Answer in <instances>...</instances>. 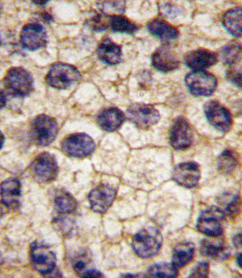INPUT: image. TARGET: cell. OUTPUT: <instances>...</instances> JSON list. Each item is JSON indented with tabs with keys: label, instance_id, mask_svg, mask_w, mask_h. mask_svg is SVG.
<instances>
[{
	"label": "cell",
	"instance_id": "cell-26",
	"mask_svg": "<svg viewBox=\"0 0 242 278\" xmlns=\"http://www.w3.org/2000/svg\"><path fill=\"white\" fill-rule=\"evenodd\" d=\"M220 56L223 63L229 67L241 64L242 60L241 43L233 41L226 43L221 48Z\"/></svg>",
	"mask_w": 242,
	"mask_h": 278
},
{
	"label": "cell",
	"instance_id": "cell-14",
	"mask_svg": "<svg viewBox=\"0 0 242 278\" xmlns=\"http://www.w3.org/2000/svg\"><path fill=\"white\" fill-rule=\"evenodd\" d=\"M116 195V191L108 185L101 184L97 186L88 196L91 209L98 213L105 212L112 205Z\"/></svg>",
	"mask_w": 242,
	"mask_h": 278
},
{
	"label": "cell",
	"instance_id": "cell-1",
	"mask_svg": "<svg viewBox=\"0 0 242 278\" xmlns=\"http://www.w3.org/2000/svg\"><path fill=\"white\" fill-rule=\"evenodd\" d=\"M162 241V236L159 230L149 227L140 230L134 235L132 245L136 255L142 258H148L158 252Z\"/></svg>",
	"mask_w": 242,
	"mask_h": 278
},
{
	"label": "cell",
	"instance_id": "cell-31",
	"mask_svg": "<svg viewBox=\"0 0 242 278\" xmlns=\"http://www.w3.org/2000/svg\"><path fill=\"white\" fill-rule=\"evenodd\" d=\"M90 264L91 258L86 252H81L77 255L72 263L74 271L80 277L87 270L93 268Z\"/></svg>",
	"mask_w": 242,
	"mask_h": 278
},
{
	"label": "cell",
	"instance_id": "cell-18",
	"mask_svg": "<svg viewBox=\"0 0 242 278\" xmlns=\"http://www.w3.org/2000/svg\"><path fill=\"white\" fill-rule=\"evenodd\" d=\"M218 56L206 48H197L188 52L184 57L185 64L193 70H204L214 65Z\"/></svg>",
	"mask_w": 242,
	"mask_h": 278
},
{
	"label": "cell",
	"instance_id": "cell-24",
	"mask_svg": "<svg viewBox=\"0 0 242 278\" xmlns=\"http://www.w3.org/2000/svg\"><path fill=\"white\" fill-rule=\"evenodd\" d=\"M242 8L236 6L226 11L222 17V24L225 29L232 36H242Z\"/></svg>",
	"mask_w": 242,
	"mask_h": 278
},
{
	"label": "cell",
	"instance_id": "cell-25",
	"mask_svg": "<svg viewBox=\"0 0 242 278\" xmlns=\"http://www.w3.org/2000/svg\"><path fill=\"white\" fill-rule=\"evenodd\" d=\"M195 246L189 241L179 243L173 249L172 254V263L177 268L188 263L194 255Z\"/></svg>",
	"mask_w": 242,
	"mask_h": 278
},
{
	"label": "cell",
	"instance_id": "cell-19",
	"mask_svg": "<svg viewBox=\"0 0 242 278\" xmlns=\"http://www.w3.org/2000/svg\"><path fill=\"white\" fill-rule=\"evenodd\" d=\"M0 197L2 203L7 208L15 210L20 203L21 185L20 181L14 178L7 179L0 185Z\"/></svg>",
	"mask_w": 242,
	"mask_h": 278
},
{
	"label": "cell",
	"instance_id": "cell-11",
	"mask_svg": "<svg viewBox=\"0 0 242 278\" xmlns=\"http://www.w3.org/2000/svg\"><path fill=\"white\" fill-rule=\"evenodd\" d=\"M203 111L207 120L215 128L222 132L229 130L232 124L230 113L218 101L206 102L204 105Z\"/></svg>",
	"mask_w": 242,
	"mask_h": 278
},
{
	"label": "cell",
	"instance_id": "cell-29",
	"mask_svg": "<svg viewBox=\"0 0 242 278\" xmlns=\"http://www.w3.org/2000/svg\"><path fill=\"white\" fill-rule=\"evenodd\" d=\"M237 164V159L234 152L229 149L224 150L217 159V168L223 175L231 173Z\"/></svg>",
	"mask_w": 242,
	"mask_h": 278
},
{
	"label": "cell",
	"instance_id": "cell-36",
	"mask_svg": "<svg viewBox=\"0 0 242 278\" xmlns=\"http://www.w3.org/2000/svg\"><path fill=\"white\" fill-rule=\"evenodd\" d=\"M103 277L104 275L100 271L93 267L87 270L81 277V278H101Z\"/></svg>",
	"mask_w": 242,
	"mask_h": 278
},
{
	"label": "cell",
	"instance_id": "cell-34",
	"mask_svg": "<svg viewBox=\"0 0 242 278\" xmlns=\"http://www.w3.org/2000/svg\"><path fill=\"white\" fill-rule=\"evenodd\" d=\"M226 78L228 81L239 88L242 86L241 66L229 67L226 72Z\"/></svg>",
	"mask_w": 242,
	"mask_h": 278
},
{
	"label": "cell",
	"instance_id": "cell-22",
	"mask_svg": "<svg viewBox=\"0 0 242 278\" xmlns=\"http://www.w3.org/2000/svg\"><path fill=\"white\" fill-rule=\"evenodd\" d=\"M147 28L150 34L161 40H173L179 36V32L176 27L161 18L150 20L147 24Z\"/></svg>",
	"mask_w": 242,
	"mask_h": 278
},
{
	"label": "cell",
	"instance_id": "cell-32",
	"mask_svg": "<svg viewBox=\"0 0 242 278\" xmlns=\"http://www.w3.org/2000/svg\"><path fill=\"white\" fill-rule=\"evenodd\" d=\"M54 228L63 235H67L73 229L72 221L64 215L55 217L52 220Z\"/></svg>",
	"mask_w": 242,
	"mask_h": 278
},
{
	"label": "cell",
	"instance_id": "cell-15",
	"mask_svg": "<svg viewBox=\"0 0 242 278\" xmlns=\"http://www.w3.org/2000/svg\"><path fill=\"white\" fill-rule=\"evenodd\" d=\"M201 177L199 164L193 161L178 164L172 172L173 179L181 186L191 188L198 183Z\"/></svg>",
	"mask_w": 242,
	"mask_h": 278
},
{
	"label": "cell",
	"instance_id": "cell-21",
	"mask_svg": "<svg viewBox=\"0 0 242 278\" xmlns=\"http://www.w3.org/2000/svg\"><path fill=\"white\" fill-rule=\"evenodd\" d=\"M124 119V115L120 109L117 107H110L99 114L97 122L102 130L113 132L121 126Z\"/></svg>",
	"mask_w": 242,
	"mask_h": 278
},
{
	"label": "cell",
	"instance_id": "cell-17",
	"mask_svg": "<svg viewBox=\"0 0 242 278\" xmlns=\"http://www.w3.org/2000/svg\"><path fill=\"white\" fill-rule=\"evenodd\" d=\"M151 63L157 70L167 73L178 68L180 61L176 52L168 45H163L152 54Z\"/></svg>",
	"mask_w": 242,
	"mask_h": 278
},
{
	"label": "cell",
	"instance_id": "cell-39",
	"mask_svg": "<svg viewBox=\"0 0 242 278\" xmlns=\"http://www.w3.org/2000/svg\"><path fill=\"white\" fill-rule=\"evenodd\" d=\"M48 0H34L32 1L33 3L36 5L39 6H43L44 5Z\"/></svg>",
	"mask_w": 242,
	"mask_h": 278
},
{
	"label": "cell",
	"instance_id": "cell-38",
	"mask_svg": "<svg viewBox=\"0 0 242 278\" xmlns=\"http://www.w3.org/2000/svg\"><path fill=\"white\" fill-rule=\"evenodd\" d=\"M6 102V98L5 96V94L4 93V90H1L0 92V109H2L4 107H5Z\"/></svg>",
	"mask_w": 242,
	"mask_h": 278
},
{
	"label": "cell",
	"instance_id": "cell-7",
	"mask_svg": "<svg viewBox=\"0 0 242 278\" xmlns=\"http://www.w3.org/2000/svg\"><path fill=\"white\" fill-rule=\"evenodd\" d=\"M30 170L35 180L44 183L54 180L57 176L59 169L54 156L48 152H43L33 160Z\"/></svg>",
	"mask_w": 242,
	"mask_h": 278
},
{
	"label": "cell",
	"instance_id": "cell-3",
	"mask_svg": "<svg viewBox=\"0 0 242 278\" xmlns=\"http://www.w3.org/2000/svg\"><path fill=\"white\" fill-rule=\"evenodd\" d=\"M30 137L37 146H45L51 143L58 132V126L55 119L46 115H40L32 121Z\"/></svg>",
	"mask_w": 242,
	"mask_h": 278
},
{
	"label": "cell",
	"instance_id": "cell-35",
	"mask_svg": "<svg viewBox=\"0 0 242 278\" xmlns=\"http://www.w3.org/2000/svg\"><path fill=\"white\" fill-rule=\"evenodd\" d=\"M209 272V265L205 261L199 262L191 271L188 278H206Z\"/></svg>",
	"mask_w": 242,
	"mask_h": 278
},
{
	"label": "cell",
	"instance_id": "cell-28",
	"mask_svg": "<svg viewBox=\"0 0 242 278\" xmlns=\"http://www.w3.org/2000/svg\"><path fill=\"white\" fill-rule=\"evenodd\" d=\"M177 275V268L172 263L160 262L150 266L144 276L148 278H171Z\"/></svg>",
	"mask_w": 242,
	"mask_h": 278
},
{
	"label": "cell",
	"instance_id": "cell-40",
	"mask_svg": "<svg viewBox=\"0 0 242 278\" xmlns=\"http://www.w3.org/2000/svg\"><path fill=\"white\" fill-rule=\"evenodd\" d=\"M42 18L45 20L47 21H49L51 20L52 19L51 16H50L49 14H47V13L43 14L42 15Z\"/></svg>",
	"mask_w": 242,
	"mask_h": 278
},
{
	"label": "cell",
	"instance_id": "cell-16",
	"mask_svg": "<svg viewBox=\"0 0 242 278\" xmlns=\"http://www.w3.org/2000/svg\"><path fill=\"white\" fill-rule=\"evenodd\" d=\"M221 236H208L202 239L200 246L201 253L218 261L227 259L231 254V250Z\"/></svg>",
	"mask_w": 242,
	"mask_h": 278
},
{
	"label": "cell",
	"instance_id": "cell-41",
	"mask_svg": "<svg viewBox=\"0 0 242 278\" xmlns=\"http://www.w3.org/2000/svg\"><path fill=\"white\" fill-rule=\"evenodd\" d=\"M236 261L238 266L241 268L242 267V254H239L236 258Z\"/></svg>",
	"mask_w": 242,
	"mask_h": 278
},
{
	"label": "cell",
	"instance_id": "cell-30",
	"mask_svg": "<svg viewBox=\"0 0 242 278\" xmlns=\"http://www.w3.org/2000/svg\"><path fill=\"white\" fill-rule=\"evenodd\" d=\"M110 15L101 12L91 17L87 24L92 30L101 32L110 28Z\"/></svg>",
	"mask_w": 242,
	"mask_h": 278
},
{
	"label": "cell",
	"instance_id": "cell-27",
	"mask_svg": "<svg viewBox=\"0 0 242 278\" xmlns=\"http://www.w3.org/2000/svg\"><path fill=\"white\" fill-rule=\"evenodd\" d=\"M110 28L114 32L132 34L138 26L128 18L119 14L110 15Z\"/></svg>",
	"mask_w": 242,
	"mask_h": 278
},
{
	"label": "cell",
	"instance_id": "cell-5",
	"mask_svg": "<svg viewBox=\"0 0 242 278\" xmlns=\"http://www.w3.org/2000/svg\"><path fill=\"white\" fill-rule=\"evenodd\" d=\"M30 257L34 268L45 277L48 278L56 268L55 253L42 242L35 240L31 243Z\"/></svg>",
	"mask_w": 242,
	"mask_h": 278
},
{
	"label": "cell",
	"instance_id": "cell-4",
	"mask_svg": "<svg viewBox=\"0 0 242 278\" xmlns=\"http://www.w3.org/2000/svg\"><path fill=\"white\" fill-rule=\"evenodd\" d=\"M80 77V71L74 65L57 62L51 66L46 75L45 80L53 88L64 89L78 81Z\"/></svg>",
	"mask_w": 242,
	"mask_h": 278
},
{
	"label": "cell",
	"instance_id": "cell-13",
	"mask_svg": "<svg viewBox=\"0 0 242 278\" xmlns=\"http://www.w3.org/2000/svg\"><path fill=\"white\" fill-rule=\"evenodd\" d=\"M193 139V132L188 122L182 117L177 118L170 130L171 146L176 150H183L191 146Z\"/></svg>",
	"mask_w": 242,
	"mask_h": 278
},
{
	"label": "cell",
	"instance_id": "cell-23",
	"mask_svg": "<svg viewBox=\"0 0 242 278\" xmlns=\"http://www.w3.org/2000/svg\"><path fill=\"white\" fill-rule=\"evenodd\" d=\"M52 201L56 211L60 214H70L74 213L78 203L73 196L63 189H55L52 194Z\"/></svg>",
	"mask_w": 242,
	"mask_h": 278
},
{
	"label": "cell",
	"instance_id": "cell-9",
	"mask_svg": "<svg viewBox=\"0 0 242 278\" xmlns=\"http://www.w3.org/2000/svg\"><path fill=\"white\" fill-rule=\"evenodd\" d=\"M126 113L129 120L141 129L152 126L160 119L158 110L152 105L144 103L136 102L130 104Z\"/></svg>",
	"mask_w": 242,
	"mask_h": 278
},
{
	"label": "cell",
	"instance_id": "cell-37",
	"mask_svg": "<svg viewBox=\"0 0 242 278\" xmlns=\"http://www.w3.org/2000/svg\"><path fill=\"white\" fill-rule=\"evenodd\" d=\"M232 242L234 246L237 249H241L242 247L241 233H239L233 237L232 239Z\"/></svg>",
	"mask_w": 242,
	"mask_h": 278
},
{
	"label": "cell",
	"instance_id": "cell-20",
	"mask_svg": "<svg viewBox=\"0 0 242 278\" xmlns=\"http://www.w3.org/2000/svg\"><path fill=\"white\" fill-rule=\"evenodd\" d=\"M96 53L98 58L108 65H116L121 60L122 53L121 46L109 38H103L99 43Z\"/></svg>",
	"mask_w": 242,
	"mask_h": 278
},
{
	"label": "cell",
	"instance_id": "cell-10",
	"mask_svg": "<svg viewBox=\"0 0 242 278\" xmlns=\"http://www.w3.org/2000/svg\"><path fill=\"white\" fill-rule=\"evenodd\" d=\"M63 152L75 158H83L91 154L95 150L93 139L85 133H75L67 137L61 143Z\"/></svg>",
	"mask_w": 242,
	"mask_h": 278
},
{
	"label": "cell",
	"instance_id": "cell-8",
	"mask_svg": "<svg viewBox=\"0 0 242 278\" xmlns=\"http://www.w3.org/2000/svg\"><path fill=\"white\" fill-rule=\"evenodd\" d=\"M225 214L222 210L212 206L203 211L197 221L196 227L201 233L207 236L222 234Z\"/></svg>",
	"mask_w": 242,
	"mask_h": 278
},
{
	"label": "cell",
	"instance_id": "cell-2",
	"mask_svg": "<svg viewBox=\"0 0 242 278\" xmlns=\"http://www.w3.org/2000/svg\"><path fill=\"white\" fill-rule=\"evenodd\" d=\"M3 84L10 95L23 97L28 95L33 88V79L26 69L21 67H13L6 73Z\"/></svg>",
	"mask_w": 242,
	"mask_h": 278
},
{
	"label": "cell",
	"instance_id": "cell-12",
	"mask_svg": "<svg viewBox=\"0 0 242 278\" xmlns=\"http://www.w3.org/2000/svg\"><path fill=\"white\" fill-rule=\"evenodd\" d=\"M20 42L23 47L36 51L43 47L47 42V33L44 27L37 22L25 24L20 33Z\"/></svg>",
	"mask_w": 242,
	"mask_h": 278
},
{
	"label": "cell",
	"instance_id": "cell-6",
	"mask_svg": "<svg viewBox=\"0 0 242 278\" xmlns=\"http://www.w3.org/2000/svg\"><path fill=\"white\" fill-rule=\"evenodd\" d=\"M184 82L189 92L196 96H210L217 86L215 76L204 70H192L185 76Z\"/></svg>",
	"mask_w": 242,
	"mask_h": 278
},
{
	"label": "cell",
	"instance_id": "cell-33",
	"mask_svg": "<svg viewBox=\"0 0 242 278\" xmlns=\"http://www.w3.org/2000/svg\"><path fill=\"white\" fill-rule=\"evenodd\" d=\"M241 207V200L238 195L233 196L229 202L226 205L223 211L225 215L234 218L238 216Z\"/></svg>",
	"mask_w": 242,
	"mask_h": 278
}]
</instances>
